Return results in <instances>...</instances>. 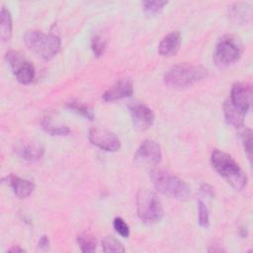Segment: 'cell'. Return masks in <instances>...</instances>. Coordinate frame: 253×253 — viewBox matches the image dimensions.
Returning <instances> with one entry per match:
<instances>
[{"label":"cell","mask_w":253,"mask_h":253,"mask_svg":"<svg viewBox=\"0 0 253 253\" xmlns=\"http://www.w3.org/2000/svg\"><path fill=\"white\" fill-rule=\"evenodd\" d=\"M214 170L222 176L236 191H241L247 184V177L235 160L227 153L215 149L211 156Z\"/></svg>","instance_id":"cell-1"},{"label":"cell","mask_w":253,"mask_h":253,"mask_svg":"<svg viewBox=\"0 0 253 253\" xmlns=\"http://www.w3.org/2000/svg\"><path fill=\"white\" fill-rule=\"evenodd\" d=\"M150 179L158 192L171 199L185 201L191 196V189L188 184L167 171L153 170L150 173Z\"/></svg>","instance_id":"cell-2"},{"label":"cell","mask_w":253,"mask_h":253,"mask_svg":"<svg viewBox=\"0 0 253 253\" xmlns=\"http://www.w3.org/2000/svg\"><path fill=\"white\" fill-rule=\"evenodd\" d=\"M207 74L208 70L201 65L179 64L166 71L164 82L171 88L182 89L203 80Z\"/></svg>","instance_id":"cell-3"},{"label":"cell","mask_w":253,"mask_h":253,"mask_svg":"<svg viewBox=\"0 0 253 253\" xmlns=\"http://www.w3.org/2000/svg\"><path fill=\"white\" fill-rule=\"evenodd\" d=\"M24 42L31 50L45 60L55 56L60 48L59 37L35 30L26 32Z\"/></svg>","instance_id":"cell-4"},{"label":"cell","mask_w":253,"mask_h":253,"mask_svg":"<svg viewBox=\"0 0 253 253\" xmlns=\"http://www.w3.org/2000/svg\"><path fill=\"white\" fill-rule=\"evenodd\" d=\"M136 210L138 217L146 223L159 221L163 216V208L157 195L147 189L142 188L136 195Z\"/></svg>","instance_id":"cell-5"},{"label":"cell","mask_w":253,"mask_h":253,"mask_svg":"<svg viewBox=\"0 0 253 253\" xmlns=\"http://www.w3.org/2000/svg\"><path fill=\"white\" fill-rule=\"evenodd\" d=\"M242 52L238 40L231 36H225L219 40L213 51V62L219 68L227 67L236 62Z\"/></svg>","instance_id":"cell-6"},{"label":"cell","mask_w":253,"mask_h":253,"mask_svg":"<svg viewBox=\"0 0 253 253\" xmlns=\"http://www.w3.org/2000/svg\"><path fill=\"white\" fill-rule=\"evenodd\" d=\"M11 66L16 79L22 84H30L35 78L34 65L26 60L21 52H13L8 56L7 59Z\"/></svg>","instance_id":"cell-7"},{"label":"cell","mask_w":253,"mask_h":253,"mask_svg":"<svg viewBox=\"0 0 253 253\" xmlns=\"http://www.w3.org/2000/svg\"><path fill=\"white\" fill-rule=\"evenodd\" d=\"M161 149L157 142L151 139H145L136 149L133 159L138 165L152 166L161 161Z\"/></svg>","instance_id":"cell-8"},{"label":"cell","mask_w":253,"mask_h":253,"mask_svg":"<svg viewBox=\"0 0 253 253\" xmlns=\"http://www.w3.org/2000/svg\"><path fill=\"white\" fill-rule=\"evenodd\" d=\"M88 138L92 144L106 151H117L121 147L119 137L114 132L105 128H91L88 133Z\"/></svg>","instance_id":"cell-9"},{"label":"cell","mask_w":253,"mask_h":253,"mask_svg":"<svg viewBox=\"0 0 253 253\" xmlns=\"http://www.w3.org/2000/svg\"><path fill=\"white\" fill-rule=\"evenodd\" d=\"M129 113L132 119L133 127L138 131H143L149 128L154 122L153 112L140 102H133L128 106Z\"/></svg>","instance_id":"cell-10"},{"label":"cell","mask_w":253,"mask_h":253,"mask_svg":"<svg viewBox=\"0 0 253 253\" xmlns=\"http://www.w3.org/2000/svg\"><path fill=\"white\" fill-rule=\"evenodd\" d=\"M230 102L242 113L246 114L251 106L252 89L245 83H237L231 89Z\"/></svg>","instance_id":"cell-11"},{"label":"cell","mask_w":253,"mask_h":253,"mask_svg":"<svg viewBox=\"0 0 253 253\" xmlns=\"http://www.w3.org/2000/svg\"><path fill=\"white\" fill-rule=\"evenodd\" d=\"M133 93V84L130 79L123 78L118 80L112 87H110L104 94L103 99L107 102L117 101L124 98L130 97Z\"/></svg>","instance_id":"cell-12"},{"label":"cell","mask_w":253,"mask_h":253,"mask_svg":"<svg viewBox=\"0 0 253 253\" xmlns=\"http://www.w3.org/2000/svg\"><path fill=\"white\" fill-rule=\"evenodd\" d=\"M181 45V34L179 31H173L165 36L159 43L158 50L163 56H173L179 50Z\"/></svg>","instance_id":"cell-13"},{"label":"cell","mask_w":253,"mask_h":253,"mask_svg":"<svg viewBox=\"0 0 253 253\" xmlns=\"http://www.w3.org/2000/svg\"><path fill=\"white\" fill-rule=\"evenodd\" d=\"M43 147L33 142L20 143L15 147V152L22 159L27 161H37L43 155Z\"/></svg>","instance_id":"cell-14"},{"label":"cell","mask_w":253,"mask_h":253,"mask_svg":"<svg viewBox=\"0 0 253 253\" xmlns=\"http://www.w3.org/2000/svg\"><path fill=\"white\" fill-rule=\"evenodd\" d=\"M6 179L9 182V185L12 187L15 195L20 199L28 198L35 189V186L32 182L22 179L13 174L7 176Z\"/></svg>","instance_id":"cell-15"},{"label":"cell","mask_w":253,"mask_h":253,"mask_svg":"<svg viewBox=\"0 0 253 253\" xmlns=\"http://www.w3.org/2000/svg\"><path fill=\"white\" fill-rule=\"evenodd\" d=\"M223 113L226 122L229 125L234 126L235 127H242L244 126V113L238 110L230 100H226L223 105Z\"/></svg>","instance_id":"cell-16"},{"label":"cell","mask_w":253,"mask_h":253,"mask_svg":"<svg viewBox=\"0 0 253 253\" xmlns=\"http://www.w3.org/2000/svg\"><path fill=\"white\" fill-rule=\"evenodd\" d=\"M1 22H0V38L3 42L10 40L12 35V18L9 10L4 6L1 8Z\"/></svg>","instance_id":"cell-17"},{"label":"cell","mask_w":253,"mask_h":253,"mask_svg":"<svg viewBox=\"0 0 253 253\" xmlns=\"http://www.w3.org/2000/svg\"><path fill=\"white\" fill-rule=\"evenodd\" d=\"M230 16L236 22H247L251 16V9L247 3H235L230 9Z\"/></svg>","instance_id":"cell-18"},{"label":"cell","mask_w":253,"mask_h":253,"mask_svg":"<svg viewBox=\"0 0 253 253\" xmlns=\"http://www.w3.org/2000/svg\"><path fill=\"white\" fill-rule=\"evenodd\" d=\"M66 107L70 110H72L73 112L77 113L78 115L84 117L85 119L87 120H90V121H93L94 120V112L92 110L91 107H89L88 105H86L85 103L83 102H80V101H76V100H73V101H70L66 104Z\"/></svg>","instance_id":"cell-19"},{"label":"cell","mask_w":253,"mask_h":253,"mask_svg":"<svg viewBox=\"0 0 253 253\" xmlns=\"http://www.w3.org/2000/svg\"><path fill=\"white\" fill-rule=\"evenodd\" d=\"M42 129L50 135H66L69 133V128L63 125H57L52 123L48 118L43 119L41 123Z\"/></svg>","instance_id":"cell-20"},{"label":"cell","mask_w":253,"mask_h":253,"mask_svg":"<svg viewBox=\"0 0 253 253\" xmlns=\"http://www.w3.org/2000/svg\"><path fill=\"white\" fill-rule=\"evenodd\" d=\"M77 243L82 252L89 253V252H94L96 250V245H97L96 240L92 235L88 233H83L78 235Z\"/></svg>","instance_id":"cell-21"},{"label":"cell","mask_w":253,"mask_h":253,"mask_svg":"<svg viewBox=\"0 0 253 253\" xmlns=\"http://www.w3.org/2000/svg\"><path fill=\"white\" fill-rule=\"evenodd\" d=\"M102 247L105 252H125L124 245L113 236H106L102 240Z\"/></svg>","instance_id":"cell-22"},{"label":"cell","mask_w":253,"mask_h":253,"mask_svg":"<svg viewBox=\"0 0 253 253\" xmlns=\"http://www.w3.org/2000/svg\"><path fill=\"white\" fill-rule=\"evenodd\" d=\"M198 221H199V224L205 228H207L210 224L209 211L205 203L202 201L198 202Z\"/></svg>","instance_id":"cell-23"},{"label":"cell","mask_w":253,"mask_h":253,"mask_svg":"<svg viewBox=\"0 0 253 253\" xmlns=\"http://www.w3.org/2000/svg\"><path fill=\"white\" fill-rule=\"evenodd\" d=\"M167 3H168L167 1H157V0L144 1V2H142V6L146 13L156 14V13L160 12Z\"/></svg>","instance_id":"cell-24"},{"label":"cell","mask_w":253,"mask_h":253,"mask_svg":"<svg viewBox=\"0 0 253 253\" xmlns=\"http://www.w3.org/2000/svg\"><path fill=\"white\" fill-rule=\"evenodd\" d=\"M91 47L96 56H101L106 49V41L99 35H96L92 38Z\"/></svg>","instance_id":"cell-25"},{"label":"cell","mask_w":253,"mask_h":253,"mask_svg":"<svg viewBox=\"0 0 253 253\" xmlns=\"http://www.w3.org/2000/svg\"><path fill=\"white\" fill-rule=\"evenodd\" d=\"M241 136H242V141L244 144L245 152L247 154L248 159L251 162V159H252V131H251V129L245 127L243 129V131L241 132Z\"/></svg>","instance_id":"cell-26"},{"label":"cell","mask_w":253,"mask_h":253,"mask_svg":"<svg viewBox=\"0 0 253 253\" xmlns=\"http://www.w3.org/2000/svg\"><path fill=\"white\" fill-rule=\"evenodd\" d=\"M115 230L123 237H127L129 235V227L122 217H116L113 221Z\"/></svg>","instance_id":"cell-27"},{"label":"cell","mask_w":253,"mask_h":253,"mask_svg":"<svg viewBox=\"0 0 253 253\" xmlns=\"http://www.w3.org/2000/svg\"><path fill=\"white\" fill-rule=\"evenodd\" d=\"M48 245H49V240H48L47 236H45V235L42 236L39 240V247L41 249H47Z\"/></svg>","instance_id":"cell-28"},{"label":"cell","mask_w":253,"mask_h":253,"mask_svg":"<svg viewBox=\"0 0 253 253\" xmlns=\"http://www.w3.org/2000/svg\"><path fill=\"white\" fill-rule=\"evenodd\" d=\"M202 192L205 194V195H208V196H212L213 195V191H212V188L210 187L209 185H203L202 188H201Z\"/></svg>","instance_id":"cell-29"},{"label":"cell","mask_w":253,"mask_h":253,"mask_svg":"<svg viewBox=\"0 0 253 253\" xmlns=\"http://www.w3.org/2000/svg\"><path fill=\"white\" fill-rule=\"evenodd\" d=\"M10 251H13V252H24L25 250L22 249V248H19V247H14V248H11Z\"/></svg>","instance_id":"cell-30"}]
</instances>
